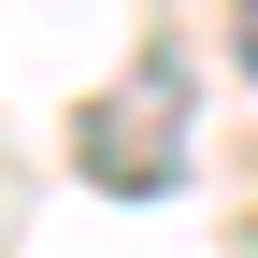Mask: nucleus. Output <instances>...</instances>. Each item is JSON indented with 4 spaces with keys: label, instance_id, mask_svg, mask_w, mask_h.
<instances>
[{
    "label": "nucleus",
    "instance_id": "nucleus-1",
    "mask_svg": "<svg viewBox=\"0 0 258 258\" xmlns=\"http://www.w3.org/2000/svg\"><path fill=\"white\" fill-rule=\"evenodd\" d=\"M72 158H86L101 186H172V172H186V101H172V72L144 57V72H129L115 101H86Z\"/></svg>",
    "mask_w": 258,
    "mask_h": 258
},
{
    "label": "nucleus",
    "instance_id": "nucleus-2",
    "mask_svg": "<svg viewBox=\"0 0 258 258\" xmlns=\"http://www.w3.org/2000/svg\"><path fill=\"white\" fill-rule=\"evenodd\" d=\"M244 72H258V15H244Z\"/></svg>",
    "mask_w": 258,
    "mask_h": 258
},
{
    "label": "nucleus",
    "instance_id": "nucleus-3",
    "mask_svg": "<svg viewBox=\"0 0 258 258\" xmlns=\"http://www.w3.org/2000/svg\"><path fill=\"white\" fill-rule=\"evenodd\" d=\"M244 15H258V0H244Z\"/></svg>",
    "mask_w": 258,
    "mask_h": 258
}]
</instances>
